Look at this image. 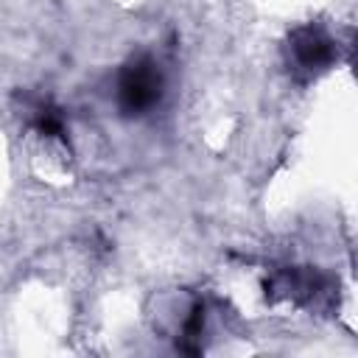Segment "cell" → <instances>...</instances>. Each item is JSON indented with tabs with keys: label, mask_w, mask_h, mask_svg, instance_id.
Masks as SVG:
<instances>
[{
	"label": "cell",
	"mask_w": 358,
	"mask_h": 358,
	"mask_svg": "<svg viewBox=\"0 0 358 358\" xmlns=\"http://www.w3.org/2000/svg\"><path fill=\"white\" fill-rule=\"evenodd\" d=\"M165 95V73L151 53L129 56L115 76V103L123 117H143L159 106Z\"/></svg>",
	"instance_id": "obj_1"
},
{
	"label": "cell",
	"mask_w": 358,
	"mask_h": 358,
	"mask_svg": "<svg viewBox=\"0 0 358 358\" xmlns=\"http://www.w3.org/2000/svg\"><path fill=\"white\" fill-rule=\"evenodd\" d=\"M285 50H288V62L294 70L313 76V73H322L333 64L338 48H336V39L322 25L305 22L288 34Z\"/></svg>",
	"instance_id": "obj_2"
}]
</instances>
